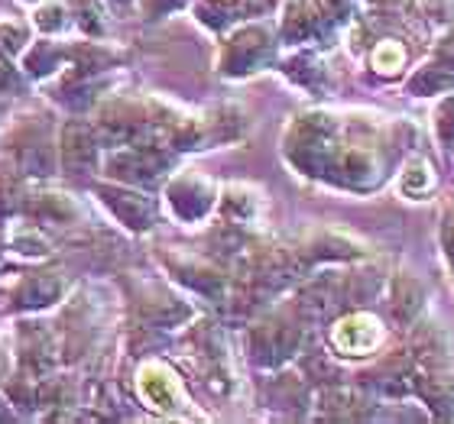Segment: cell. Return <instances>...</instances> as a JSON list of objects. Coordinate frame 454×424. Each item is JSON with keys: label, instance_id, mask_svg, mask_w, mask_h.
<instances>
[{"label": "cell", "instance_id": "7a4b0ae2", "mask_svg": "<svg viewBox=\"0 0 454 424\" xmlns=\"http://www.w3.org/2000/svg\"><path fill=\"white\" fill-rule=\"evenodd\" d=\"M383 328L373 314H348L332 328V343L344 357H367L370 350L380 347Z\"/></svg>", "mask_w": 454, "mask_h": 424}, {"label": "cell", "instance_id": "8992f818", "mask_svg": "<svg viewBox=\"0 0 454 424\" xmlns=\"http://www.w3.org/2000/svg\"><path fill=\"white\" fill-rule=\"evenodd\" d=\"M393 308L403 320H412L422 312V289L412 275H399L396 285H393Z\"/></svg>", "mask_w": 454, "mask_h": 424}, {"label": "cell", "instance_id": "ba28073f", "mask_svg": "<svg viewBox=\"0 0 454 424\" xmlns=\"http://www.w3.org/2000/svg\"><path fill=\"white\" fill-rule=\"evenodd\" d=\"M454 85V68H442V66H432L426 68V72H419L416 78H412V88L416 91H442V88Z\"/></svg>", "mask_w": 454, "mask_h": 424}, {"label": "cell", "instance_id": "30bf717a", "mask_svg": "<svg viewBox=\"0 0 454 424\" xmlns=\"http://www.w3.org/2000/svg\"><path fill=\"white\" fill-rule=\"evenodd\" d=\"M36 23L43 29H62V27H68V19H66V10L59 7V4H46V7H39V13H36Z\"/></svg>", "mask_w": 454, "mask_h": 424}, {"label": "cell", "instance_id": "8fae6325", "mask_svg": "<svg viewBox=\"0 0 454 424\" xmlns=\"http://www.w3.org/2000/svg\"><path fill=\"white\" fill-rule=\"evenodd\" d=\"M445 246H448V256H451V263H454V220L445 227Z\"/></svg>", "mask_w": 454, "mask_h": 424}, {"label": "cell", "instance_id": "3957f363", "mask_svg": "<svg viewBox=\"0 0 454 424\" xmlns=\"http://www.w3.org/2000/svg\"><path fill=\"white\" fill-rule=\"evenodd\" d=\"M211 201H215V189L208 179H201L195 172H185L169 185V204L172 211L185 220H199L201 214H208Z\"/></svg>", "mask_w": 454, "mask_h": 424}, {"label": "cell", "instance_id": "52a82bcc", "mask_svg": "<svg viewBox=\"0 0 454 424\" xmlns=\"http://www.w3.org/2000/svg\"><path fill=\"white\" fill-rule=\"evenodd\" d=\"M406 66V49L399 46L396 39H383L377 49H373V68L380 75H393Z\"/></svg>", "mask_w": 454, "mask_h": 424}, {"label": "cell", "instance_id": "6da1fadb", "mask_svg": "<svg viewBox=\"0 0 454 424\" xmlns=\"http://www.w3.org/2000/svg\"><path fill=\"white\" fill-rule=\"evenodd\" d=\"M137 392L160 415H179L182 408H185V392H182L179 376L166 363H156V359L140 366V373H137Z\"/></svg>", "mask_w": 454, "mask_h": 424}, {"label": "cell", "instance_id": "7c38bea8", "mask_svg": "<svg viewBox=\"0 0 454 424\" xmlns=\"http://www.w3.org/2000/svg\"><path fill=\"white\" fill-rule=\"evenodd\" d=\"M442 56H445L448 62H454V36L445 39V46H442Z\"/></svg>", "mask_w": 454, "mask_h": 424}, {"label": "cell", "instance_id": "277c9868", "mask_svg": "<svg viewBox=\"0 0 454 424\" xmlns=\"http://www.w3.org/2000/svg\"><path fill=\"white\" fill-rule=\"evenodd\" d=\"M270 52V36H266L263 29H244V33H237L231 39V46H227V72H250V68L260 62V58Z\"/></svg>", "mask_w": 454, "mask_h": 424}, {"label": "cell", "instance_id": "5b68a950", "mask_svg": "<svg viewBox=\"0 0 454 424\" xmlns=\"http://www.w3.org/2000/svg\"><path fill=\"white\" fill-rule=\"evenodd\" d=\"M435 189V172L426 159H412L406 166V172L399 175V191L409 195V198H422L428 191Z\"/></svg>", "mask_w": 454, "mask_h": 424}, {"label": "cell", "instance_id": "9c48e42d", "mask_svg": "<svg viewBox=\"0 0 454 424\" xmlns=\"http://www.w3.org/2000/svg\"><path fill=\"white\" fill-rule=\"evenodd\" d=\"M435 136L445 146H454V95H448L442 104L435 107Z\"/></svg>", "mask_w": 454, "mask_h": 424}]
</instances>
